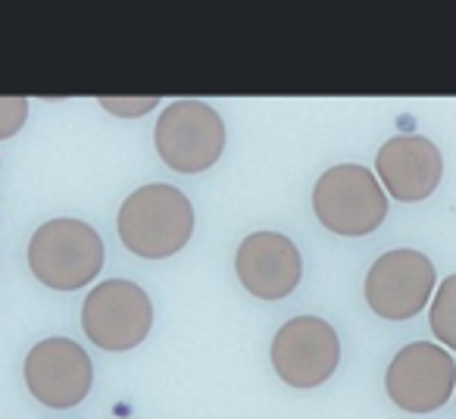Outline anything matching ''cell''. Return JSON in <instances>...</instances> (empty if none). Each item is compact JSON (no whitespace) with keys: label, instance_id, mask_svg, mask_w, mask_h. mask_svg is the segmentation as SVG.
Wrapping results in <instances>:
<instances>
[{"label":"cell","instance_id":"30bf717a","mask_svg":"<svg viewBox=\"0 0 456 419\" xmlns=\"http://www.w3.org/2000/svg\"><path fill=\"white\" fill-rule=\"evenodd\" d=\"M241 285L260 300H281L300 285L304 260L291 238L279 232H254L241 242L235 257Z\"/></svg>","mask_w":456,"mask_h":419},{"label":"cell","instance_id":"8992f818","mask_svg":"<svg viewBox=\"0 0 456 419\" xmlns=\"http://www.w3.org/2000/svg\"><path fill=\"white\" fill-rule=\"evenodd\" d=\"M341 363L338 332L319 316H294L273 338V366L291 388H319Z\"/></svg>","mask_w":456,"mask_h":419},{"label":"cell","instance_id":"277c9868","mask_svg":"<svg viewBox=\"0 0 456 419\" xmlns=\"http://www.w3.org/2000/svg\"><path fill=\"white\" fill-rule=\"evenodd\" d=\"M157 151L163 163L184 176L216 166L225 151V126L213 107L200 101H175L157 119Z\"/></svg>","mask_w":456,"mask_h":419},{"label":"cell","instance_id":"3957f363","mask_svg":"<svg viewBox=\"0 0 456 419\" xmlns=\"http://www.w3.org/2000/svg\"><path fill=\"white\" fill-rule=\"evenodd\" d=\"M313 210L329 232L344 238H362L385 223L387 197L366 166L341 163L319 176L313 188Z\"/></svg>","mask_w":456,"mask_h":419},{"label":"cell","instance_id":"5bb4252c","mask_svg":"<svg viewBox=\"0 0 456 419\" xmlns=\"http://www.w3.org/2000/svg\"><path fill=\"white\" fill-rule=\"evenodd\" d=\"M101 103L116 116H144L147 110H153L159 101L157 97H122V101H116V97H103Z\"/></svg>","mask_w":456,"mask_h":419},{"label":"cell","instance_id":"7c38bea8","mask_svg":"<svg viewBox=\"0 0 456 419\" xmlns=\"http://www.w3.org/2000/svg\"><path fill=\"white\" fill-rule=\"evenodd\" d=\"M428 323L437 341H444L447 348L456 350V273L447 275V279L441 282V288H437Z\"/></svg>","mask_w":456,"mask_h":419},{"label":"cell","instance_id":"7a4b0ae2","mask_svg":"<svg viewBox=\"0 0 456 419\" xmlns=\"http://www.w3.org/2000/svg\"><path fill=\"white\" fill-rule=\"evenodd\" d=\"M28 267L53 292H78L103 269V238L82 219H51L28 242Z\"/></svg>","mask_w":456,"mask_h":419},{"label":"cell","instance_id":"8fae6325","mask_svg":"<svg viewBox=\"0 0 456 419\" xmlns=\"http://www.w3.org/2000/svg\"><path fill=\"white\" fill-rule=\"evenodd\" d=\"M375 172L391 197L403 203L425 201L441 185L444 160L435 141L422 135H397L385 141L375 157Z\"/></svg>","mask_w":456,"mask_h":419},{"label":"cell","instance_id":"ba28073f","mask_svg":"<svg viewBox=\"0 0 456 419\" xmlns=\"http://www.w3.org/2000/svg\"><path fill=\"white\" fill-rule=\"evenodd\" d=\"M26 385L51 410H69L88 398L94 385V363L82 344L69 338H47L28 350Z\"/></svg>","mask_w":456,"mask_h":419},{"label":"cell","instance_id":"52a82bcc","mask_svg":"<svg viewBox=\"0 0 456 419\" xmlns=\"http://www.w3.org/2000/svg\"><path fill=\"white\" fill-rule=\"evenodd\" d=\"M391 400L406 413H435L456 391V363L431 341L406 344L385 375Z\"/></svg>","mask_w":456,"mask_h":419},{"label":"cell","instance_id":"5b68a950","mask_svg":"<svg viewBox=\"0 0 456 419\" xmlns=\"http://www.w3.org/2000/svg\"><path fill=\"white\" fill-rule=\"evenodd\" d=\"M153 325V304L144 288L126 279L101 282L82 307V329L103 350H132Z\"/></svg>","mask_w":456,"mask_h":419},{"label":"cell","instance_id":"4fadbf2b","mask_svg":"<svg viewBox=\"0 0 456 419\" xmlns=\"http://www.w3.org/2000/svg\"><path fill=\"white\" fill-rule=\"evenodd\" d=\"M28 119L26 97H0V138H13Z\"/></svg>","mask_w":456,"mask_h":419},{"label":"cell","instance_id":"9c48e42d","mask_svg":"<svg viewBox=\"0 0 456 419\" xmlns=\"http://www.w3.org/2000/svg\"><path fill=\"white\" fill-rule=\"evenodd\" d=\"M435 292V263L419 251H387L366 275V300L385 319H410L422 313Z\"/></svg>","mask_w":456,"mask_h":419},{"label":"cell","instance_id":"6da1fadb","mask_svg":"<svg viewBox=\"0 0 456 419\" xmlns=\"http://www.w3.org/2000/svg\"><path fill=\"white\" fill-rule=\"evenodd\" d=\"M116 232L132 254L166 260L194 235V207L172 185H144L126 197L116 217Z\"/></svg>","mask_w":456,"mask_h":419}]
</instances>
